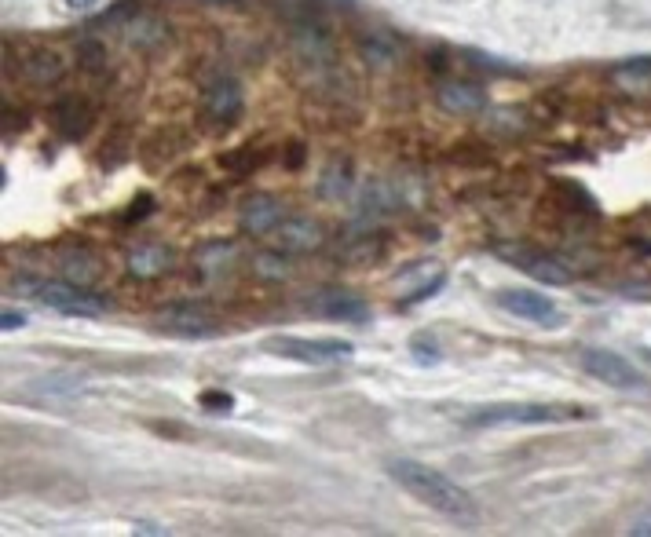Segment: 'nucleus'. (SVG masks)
<instances>
[{"mask_svg": "<svg viewBox=\"0 0 651 537\" xmlns=\"http://www.w3.org/2000/svg\"><path fill=\"white\" fill-rule=\"evenodd\" d=\"M385 468L406 494L417 497L421 505H428L443 519L458 523L461 530L480 527V508H476V501L469 497V490H461V486L454 483V479H447L443 472H436V468H428V464H421V461H410V457H392Z\"/></svg>", "mask_w": 651, "mask_h": 537, "instance_id": "nucleus-1", "label": "nucleus"}, {"mask_svg": "<svg viewBox=\"0 0 651 537\" xmlns=\"http://www.w3.org/2000/svg\"><path fill=\"white\" fill-rule=\"evenodd\" d=\"M589 410L582 406H553V402H509V406H483L469 417L472 428H531V424H564L586 421Z\"/></svg>", "mask_w": 651, "mask_h": 537, "instance_id": "nucleus-2", "label": "nucleus"}, {"mask_svg": "<svg viewBox=\"0 0 651 537\" xmlns=\"http://www.w3.org/2000/svg\"><path fill=\"white\" fill-rule=\"evenodd\" d=\"M15 289H22V293L33 296L37 304L52 307V311L70 315V318H99L110 311V304L103 296L88 293V285L66 282V278H52V282H26V278H19Z\"/></svg>", "mask_w": 651, "mask_h": 537, "instance_id": "nucleus-3", "label": "nucleus"}, {"mask_svg": "<svg viewBox=\"0 0 651 537\" xmlns=\"http://www.w3.org/2000/svg\"><path fill=\"white\" fill-rule=\"evenodd\" d=\"M494 253L502 256L505 264H513L516 271H523L527 278L542 285H571L575 282V271L567 267V260H560L556 253L549 249H538V245H527V242H505L498 245Z\"/></svg>", "mask_w": 651, "mask_h": 537, "instance_id": "nucleus-4", "label": "nucleus"}, {"mask_svg": "<svg viewBox=\"0 0 651 537\" xmlns=\"http://www.w3.org/2000/svg\"><path fill=\"white\" fill-rule=\"evenodd\" d=\"M267 351L278 358H293L304 366H337L355 355L352 340H311V337H271Z\"/></svg>", "mask_w": 651, "mask_h": 537, "instance_id": "nucleus-5", "label": "nucleus"}, {"mask_svg": "<svg viewBox=\"0 0 651 537\" xmlns=\"http://www.w3.org/2000/svg\"><path fill=\"white\" fill-rule=\"evenodd\" d=\"M582 369H586L589 377L600 380V384H608L615 391H644L648 388V380L641 377V369L633 366L630 358L615 355V351H604V348H586L578 355Z\"/></svg>", "mask_w": 651, "mask_h": 537, "instance_id": "nucleus-6", "label": "nucleus"}, {"mask_svg": "<svg viewBox=\"0 0 651 537\" xmlns=\"http://www.w3.org/2000/svg\"><path fill=\"white\" fill-rule=\"evenodd\" d=\"M154 326L161 333H172V337H187V340H202V337H216L220 326H216V318L198 304H180V307H169V311H161L154 318Z\"/></svg>", "mask_w": 651, "mask_h": 537, "instance_id": "nucleus-7", "label": "nucleus"}, {"mask_svg": "<svg viewBox=\"0 0 651 537\" xmlns=\"http://www.w3.org/2000/svg\"><path fill=\"white\" fill-rule=\"evenodd\" d=\"M498 304H502L509 315L523 318V322H538V326H545V329L560 326V307H556L545 293H531V289H505V293H498Z\"/></svg>", "mask_w": 651, "mask_h": 537, "instance_id": "nucleus-8", "label": "nucleus"}, {"mask_svg": "<svg viewBox=\"0 0 651 537\" xmlns=\"http://www.w3.org/2000/svg\"><path fill=\"white\" fill-rule=\"evenodd\" d=\"M202 114L213 121V125L227 128L235 125L238 114H242V85L235 77H220L202 92Z\"/></svg>", "mask_w": 651, "mask_h": 537, "instance_id": "nucleus-9", "label": "nucleus"}, {"mask_svg": "<svg viewBox=\"0 0 651 537\" xmlns=\"http://www.w3.org/2000/svg\"><path fill=\"white\" fill-rule=\"evenodd\" d=\"M315 315L330 318V322H348V326H370V304H366L359 293H348V289H333V293H322L315 300Z\"/></svg>", "mask_w": 651, "mask_h": 537, "instance_id": "nucleus-10", "label": "nucleus"}, {"mask_svg": "<svg viewBox=\"0 0 651 537\" xmlns=\"http://www.w3.org/2000/svg\"><path fill=\"white\" fill-rule=\"evenodd\" d=\"M48 117H52L55 132H59L63 139H81L88 128H92L96 110H92V103H88L85 95H63V99H55Z\"/></svg>", "mask_w": 651, "mask_h": 537, "instance_id": "nucleus-11", "label": "nucleus"}, {"mask_svg": "<svg viewBox=\"0 0 651 537\" xmlns=\"http://www.w3.org/2000/svg\"><path fill=\"white\" fill-rule=\"evenodd\" d=\"M282 220H286V209H282V201L275 194H253L238 209V223H242L246 234H275Z\"/></svg>", "mask_w": 651, "mask_h": 537, "instance_id": "nucleus-12", "label": "nucleus"}, {"mask_svg": "<svg viewBox=\"0 0 651 537\" xmlns=\"http://www.w3.org/2000/svg\"><path fill=\"white\" fill-rule=\"evenodd\" d=\"M238 260H242V245L231 242V238H213L194 253V267L202 278H224V274L235 271Z\"/></svg>", "mask_w": 651, "mask_h": 537, "instance_id": "nucleus-13", "label": "nucleus"}, {"mask_svg": "<svg viewBox=\"0 0 651 537\" xmlns=\"http://www.w3.org/2000/svg\"><path fill=\"white\" fill-rule=\"evenodd\" d=\"M275 242L289 253H311L322 245V227L308 216H286L275 227Z\"/></svg>", "mask_w": 651, "mask_h": 537, "instance_id": "nucleus-14", "label": "nucleus"}, {"mask_svg": "<svg viewBox=\"0 0 651 537\" xmlns=\"http://www.w3.org/2000/svg\"><path fill=\"white\" fill-rule=\"evenodd\" d=\"M172 264H176V256H172L169 245H161V242L136 245L129 253V260H125L132 278H161L165 271H172Z\"/></svg>", "mask_w": 651, "mask_h": 537, "instance_id": "nucleus-15", "label": "nucleus"}, {"mask_svg": "<svg viewBox=\"0 0 651 537\" xmlns=\"http://www.w3.org/2000/svg\"><path fill=\"white\" fill-rule=\"evenodd\" d=\"M355 190V165L352 158H330L322 165V176L315 183V194L322 201H344Z\"/></svg>", "mask_w": 651, "mask_h": 537, "instance_id": "nucleus-16", "label": "nucleus"}, {"mask_svg": "<svg viewBox=\"0 0 651 537\" xmlns=\"http://www.w3.org/2000/svg\"><path fill=\"white\" fill-rule=\"evenodd\" d=\"M439 103L447 106L450 114H480L487 106V92L472 81H447L439 88Z\"/></svg>", "mask_w": 651, "mask_h": 537, "instance_id": "nucleus-17", "label": "nucleus"}, {"mask_svg": "<svg viewBox=\"0 0 651 537\" xmlns=\"http://www.w3.org/2000/svg\"><path fill=\"white\" fill-rule=\"evenodd\" d=\"M399 205V190L388 183V179H370V183H363V190H359V205H355V216H385L388 209H395Z\"/></svg>", "mask_w": 651, "mask_h": 537, "instance_id": "nucleus-18", "label": "nucleus"}, {"mask_svg": "<svg viewBox=\"0 0 651 537\" xmlns=\"http://www.w3.org/2000/svg\"><path fill=\"white\" fill-rule=\"evenodd\" d=\"M359 52H363V59L370 66H395V59H399V41H395L392 33H385V30H374V33H366L363 41H359Z\"/></svg>", "mask_w": 651, "mask_h": 537, "instance_id": "nucleus-19", "label": "nucleus"}, {"mask_svg": "<svg viewBox=\"0 0 651 537\" xmlns=\"http://www.w3.org/2000/svg\"><path fill=\"white\" fill-rule=\"evenodd\" d=\"M59 267H63L66 282H77V285H92L99 278V271H103V267H99V256L85 253V249H66Z\"/></svg>", "mask_w": 651, "mask_h": 537, "instance_id": "nucleus-20", "label": "nucleus"}, {"mask_svg": "<svg viewBox=\"0 0 651 537\" xmlns=\"http://www.w3.org/2000/svg\"><path fill=\"white\" fill-rule=\"evenodd\" d=\"M59 70H63V59L52 52H41V55H30V59H26V74L37 77V81H55Z\"/></svg>", "mask_w": 651, "mask_h": 537, "instance_id": "nucleus-21", "label": "nucleus"}, {"mask_svg": "<svg viewBox=\"0 0 651 537\" xmlns=\"http://www.w3.org/2000/svg\"><path fill=\"white\" fill-rule=\"evenodd\" d=\"M619 81H626L630 88H648L651 85V59H630V63H622Z\"/></svg>", "mask_w": 651, "mask_h": 537, "instance_id": "nucleus-22", "label": "nucleus"}, {"mask_svg": "<svg viewBox=\"0 0 651 537\" xmlns=\"http://www.w3.org/2000/svg\"><path fill=\"white\" fill-rule=\"evenodd\" d=\"M443 285H447V274H439V271H436L425 285H417V289H414L410 296H406L403 304H406V307H410V304H425V300H432V296H436L439 289H443Z\"/></svg>", "mask_w": 651, "mask_h": 537, "instance_id": "nucleus-23", "label": "nucleus"}, {"mask_svg": "<svg viewBox=\"0 0 651 537\" xmlns=\"http://www.w3.org/2000/svg\"><path fill=\"white\" fill-rule=\"evenodd\" d=\"M202 410L205 413H231L235 410V395H227V391H202Z\"/></svg>", "mask_w": 651, "mask_h": 537, "instance_id": "nucleus-24", "label": "nucleus"}, {"mask_svg": "<svg viewBox=\"0 0 651 537\" xmlns=\"http://www.w3.org/2000/svg\"><path fill=\"white\" fill-rule=\"evenodd\" d=\"M257 274H260V278H286L289 267L278 253H260L257 256Z\"/></svg>", "mask_w": 651, "mask_h": 537, "instance_id": "nucleus-25", "label": "nucleus"}, {"mask_svg": "<svg viewBox=\"0 0 651 537\" xmlns=\"http://www.w3.org/2000/svg\"><path fill=\"white\" fill-rule=\"evenodd\" d=\"M77 59H81V66H85V70H103V59H107V52H103V44L85 41L81 48H77Z\"/></svg>", "mask_w": 651, "mask_h": 537, "instance_id": "nucleus-26", "label": "nucleus"}, {"mask_svg": "<svg viewBox=\"0 0 651 537\" xmlns=\"http://www.w3.org/2000/svg\"><path fill=\"white\" fill-rule=\"evenodd\" d=\"M257 165H260V158L253 154V150H242V154H227V158H224V169L238 172V176H242V172H253Z\"/></svg>", "mask_w": 651, "mask_h": 537, "instance_id": "nucleus-27", "label": "nucleus"}, {"mask_svg": "<svg viewBox=\"0 0 651 537\" xmlns=\"http://www.w3.org/2000/svg\"><path fill=\"white\" fill-rule=\"evenodd\" d=\"M154 205H158V201L150 198V194H136V201H132V209L125 212V223H139V220H143V216H150V212H154Z\"/></svg>", "mask_w": 651, "mask_h": 537, "instance_id": "nucleus-28", "label": "nucleus"}, {"mask_svg": "<svg viewBox=\"0 0 651 537\" xmlns=\"http://www.w3.org/2000/svg\"><path fill=\"white\" fill-rule=\"evenodd\" d=\"M472 66H483V70H494V74H520L516 66L498 63V59H494V55H487V52H472Z\"/></svg>", "mask_w": 651, "mask_h": 537, "instance_id": "nucleus-29", "label": "nucleus"}, {"mask_svg": "<svg viewBox=\"0 0 651 537\" xmlns=\"http://www.w3.org/2000/svg\"><path fill=\"white\" fill-rule=\"evenodd\" d=\"M414 358L421 362V366H436L443 355L436 351V344H428V340H414Z\"/></svg>", "mask_w": 651, "mask_h": 537, "instance_id": "nucleus-30", "label": "nucleus"}, {"mask_svg": "<svg viewBox=\"0 0 651 537\" xmlns=\"http://www.w3.org/2000/svg\"><path fill=\"white\" fill-rule=\"evenodd\" d=\"M304 158H308L304 143H289V147H286V169H289V172H297L300 165H304Z\"/></svg>", "mask_w": 651, "mask_h": 537, "instance_id": "nucleus-31", "label": "nucleus"}, {"mask_svg": "<svg viewBox=\"0 0 651 537\" xmlns=\"http://www.w3.org/2000/svg\"><path fill=\"white\" fill-rule=\"evenodd\" d=\"M26 326V315H22V311H8V307H4V315H0V329H4V333H15V329H22Z\"/></svg>", "mask_w": 651, "mask_h": 537, "instance_id": "nucleus-32", "label": "nucleus"}, {"mask_svg": "<svg viewBox=\"0 0 651 537\" xmlns=\"http://www.w3.org/2000/svg\"><path fill=\"white\" fill-rule=\"evenodd\" d=\"M99 4H103V0H66V8H70V11H81V15H85V11H96Z\"/></svg>", "mask_w": 651, "mask_h": 537, "instance_id": "nucleus-33", "label": "nucleus"}, {"mask_svg": "<svg viewBox=\"0 0 651 537\" xmlns=\"http://www.w3.org/2000/svg\"><path fill=\"white\" fill-rule=\"evenodd\" d=\"M136 534H161V527H154V523H136Z\"/></svg>", "mask_w": 651, "mask_h": 537, "instance_id": "nucleus-34", "label": "nucleus"}, {"mask_svg": "<svg viewBox=\"0 0 651 537\" xmlns=\"http://www.w3.org/2000/svg\"><path fill=\"white\" fill-rule=\"evenodd\" d=\"M644 362H648V366H651V351H644Z\"/></svg>", "mask_w": 651, "mask_h": 537, "instance_id": "nucleus-35", "label": "nucleus"}, {"mask_svg": "<svg viewBox=\"0 0 651 537\" xmlns=\"http://www.w3.org/2000/svg\"><path fill=\"white\" fill-rule=\"evenodd\" d=\"M213 4H235V0H213Z\"/></svg>", "mask_w": 651, "mask_h": 537, "instance_id": "nucleus-36", "label": "nucleus"}]
</instances>
